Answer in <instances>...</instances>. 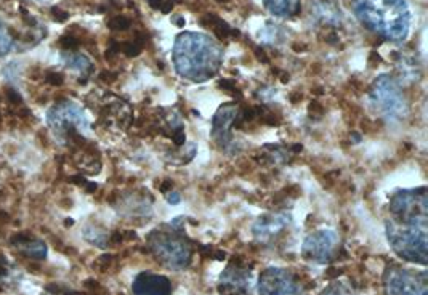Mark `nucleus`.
<instances>
[{"instance_id": "23", "label": "nucleus", "mask_w": 428, "mask_h": 295, "mask_svg": "<svg viewBox=\"0 0 428 295\" xmlns=\"http://www.w3.org/2000/svg\"><path fill=\"white\" fill-rule=\"evenodd\" d=\"M86 287H88L90 291H92L95 295H109V292L104 291V287L100 286V284L95 281V279H87Z\"/></svg>"}, {"instance_id": "32", "label": "nucleus", "mask_w": 428, "mask_h": 295, "mask_svg": "<svg viewBox=\"0 0 428 295\" xmlns=\"http://www.w3.org/2000/svg\"><path fill=\"white\" fill-rule=\"evenodd\" d=\"M171 188H172V182L171 180H166V182L161 184V191H164V193H166L167 189H171Z\"/></svg>"}, {"instance_id": "24", "label": "nucleus", "mask_w": 428, "mask_h": 295, "mask_svg": "<svg viewBox=\"0 0 428 295\" xmlns=\"http://www.w3.org/2000/svg\"><path fill=\"white\" fill-rule=\"evenodd\" d=\"M219 87L221 88V90L231 92V93H235V95L237 93V95H239V97H241V92L237 90V88H236V83L232 82V81H226V79H225V81H220V82H219Z\"/></svg>"}, {"instance_id": "30", "label": "nucleus", "mask_w": 428, "mask_h": 295, "mask_svg": "<svg viewBox=\"0 0 428 295\" xmlns=\"http://www.w3.org/2000/svg\"><path fill=\"white\" fill-rule=\"evenodd\" d=\"M148 3H150V7H151V8L161 10L162 3H164V0H148Z\"/></svg>"}, {"instance_id": "10", "label": "nucleus", "mask_w": 428, "mask_h": 295, "mask_svg": "<svg viewBox=\"0 0 428 295\" xmlns=\"http://www.w3.org/2000/svg\"><path fill=\"white\" fill-rule=\"evenodd\" d=\"M258 289L260 295H300V287L295 279L279 268H268L263 271Z\"/></svg>"}, {"instance_id": "3", "label": "nucleus", "mask_w": 428, "mask_h": 295, "mask_svg": "<svg viewBox=\"0 0 428 295\" xmlns=\"http://www.w3.org/2000/svg\"><path fill=\"white\" fill-rule=\"evenodd\" d=\"M387 234L393 250L401 258L427 265V225L388 221Z\"/></svg>"}, {"instance_id": "8", "label": "nucleus", "mask_w": 428, "mask_h": 295, "mask_svg": "<svg viewBox=\"0 0 428 295\" xmlns=\"http://www.w3.org/2000/svg\"><path fill=\"white\" fill-rule=\"evenodd\" d=\"M385 291L387 295H427L425 275L420 281L401 268H392L385 273Z\"/></svg>"}, {"instance_id": "11", "label": "nucleus", "mask_w": 428, "mask_h": 295, "mask_svg": "<svg viewBox=\"0 0 428 295\" xmlns=\"http://www.w3.org/2000/svg\"><path fill=\"white\" fill-rule=\"evenodd\" d=\"M251 276L241 263H232L220 279L221 295H251Z\"/></svg>"}, {"instance_id": "25", "label": "nucleus", "mask_w": 428, "mask_h": 295, "mask_svg": "<svg viewBox=\"0 0 428 295\" xmlns=\"http://www.w3.org/2000/svg\"><path fill=\"white\" fill-rule=\"evenodd\" d=\"M51 15H54L56 21H61V23H63V21H66L68 18H70V13L65 12V10L58 8V7L51 8Z\"/></svg>"}, {"instance_id": "17", "label": "nucleus", "mask_w": 428, "mask_h": 295, "mask_svg": "<svg viewBox=\"0 0 428 295\" xmlns=\"http://www.w3.org/2000/svg\"><path fill=\"white\" fill-rule=\"evenodd\" d=\"M269 12L276 15H290L294 13L295 0H265Z\"/></svg>"}, {"instance_id": "15", "label": "nucleus", "mask_w": 428, "mask_h": 295, "mask_svg": "<svg viewBox=\"0 0 428 295\" xmlns=\"http://www.w3.org/2000/svg\"><path fill=\"white\" fill-rule=\"evenodd\" d=\"M10 246H12L18 254L26 258H31V260H44L47 257L45 242L28 233L13 234L12 239H10Z\"/></svg>"}, {"instance_id": "5", "label": "nucleus", "mask_w": 428, "mask_h": 295, "mask_svg": "<svg viewBox=\"0 0 428 295\" xmlns=\"http://www.w3.org/2000/svg\"><path fill=\"white\" fill-rule=\"evenodd\" d=\"M171 233L164 230L152 231L148 242H150L151 252L157 260L162 262L164 266L182 270L191 262L193 250L188 244L187 236L183 234V230H177L173 226H171Z\"/></svg>"}, {"instance_id": "20", "label": "nucleus", "mask_w": 428, "mask_h": 295, "mask_svg": "<svg viewBox=\"0 0 428 295\" xmlns=\"http://www.w3.org/2000/svg\"><path fill=\"white\" fill-rule=\"evenodd\" d=\"M58 45L65 50H77L79 45H81V40H79L77 37L68 34V35H63L61 39L58 40Z\"/></svg>"}, {"instance_id": "21", "label": "nucleus", "mask_w": 428, "mask_h": 295, "mask_svg": "<svg viewBox=\"0 0 428 295\" xmlns=\"http://www.w3.org/2000/svg\"><path fill=\"white\" fill-rule=\"evenodd\" d=\"M44 81H45V83H49V86L60 87V86H63V83H65V77H63V74H60V72L49 71L45 74Z\"/></svg>"}, {"instance_id": "34", "label": "nucleus", "mask_w": 428, "mask_h": 295, "mask_svg": "<svg viewBox=\"0 0 428 295\" xmlns=\"http://www.w3.org/2000/svg\"><path fill=\"white\" fill-rule=\"evenodd\" d=\"M281 81H283L284 83H285V82H287V81H289V74H285V72H283V74H281Z\"/></svg>"}, {"instance_id": "31", "label": "nucleus", "mask_w": 428, "mask_h": 295, "mask_svg": "<svg viewBox=\"0 0 428 295\" xmlns=\"http://www.w3.org/2000/svg\"><path fill=\"white\" fill-rule=\"evenodd\" d=\"M255 55L258 56V60L263 61V63H268V58L265 55V51H263L262 49H255Z\"/></svg>"}, {"instance_id": "12", "label": "nucleus", "mask_w": 428, "mask_h": 295, "mask_svg": "<svg viewBox=\"0 0 428 295\" xmlns=\"http://www.w3.org/2000/svg\"><path fill=\"white\" fill-rule=\"evenodd\" d=\"M134 295H172V284L166 276L140 273L132 282Z\"/></svg>"}, {"instance_id": "29", "label": "nucleus", "mask_w": 428, "mask_h": 295, "mask_svg": "<svg viewBox=\"0 0 428 295\" xmlns=\"http://www.w3.org/2000/svg\"><path fill=\"white\" fill-rule=\"evenodd\" d=\"M167 202L168 204H178L180 202V194L178 193H171V194H167Z\"/></svg>"}, {"instance_id": "26", "label": "nucleus", "mask_w": 428, "mask_h": 295, "mask_svg": "<svg viewBox=\"0 0 428 295\" xmlns=\"http://www.w3.org/2000/svg\"><path fill=\"white\" fill-rule=\"evenodd\" d=\"M116 79H118V74H116V72L103 71L102 74H100V81H103V82H106V83H113Z\"/></svg>"}, {"instance_id": "6", "label": "nucleus", "mask_w": 428, "mask_h": 295, "mask_svg": "<svg viewBox=\"0 0 428 295\" xmlns=\"http://www.w3.org/2000/svg\"><path fill=\"white\" fill-rule=\"evenodd\" d=\"M427 188L398 191L392 198L390 210L396 217V221H401V223L427 225Z\"/></svg>"}, {"instance_id": "2", "label": "nucleus", "mask_w": 428, "mask_h": 295, "mask_svg": "<svg viewBox=\"0 0 428 295\" xmlns=\"http://www.w3.org/2000/svg\"><path fill=\"white\" fill-rule=\"evenodd\" d=\"M175 65L183 77L203 82L212 77L220 66V51L204 35L183 34L175 47Z\"/></svg>"}, {"instance_id": "4", "label": "nucleus", "mask_w": 428, "mask_h": 295, "mask_svg": "<svg viewBox=\"0 0 428 295\" xmlns=\"http://www.w3.org/2000/svg\"><path fill=\"white\" fill-rule=\"evenodd\" d=\"M51 130L56 136H60L72 148H77L86 143V134L88 130V124L82 109L72 102H60L47 114Z\"/></svg>"}, {"instance_id": "27", "label": "nucleus", "mask_w": 428, "mask_h": 295, "mask_svg": "<svg viewBox=\"0 0 428 295\" xmlns=\"http://www.w3.org/2000/svg\"><path fill=\"white\" fill-rule=\"evenodd\" d=\"M310 114L313 115V118H315V115H322V114H324V111H322V106H321L318 102H313V103L310 104Z\"/></svg>"}, {"instance_id": "13", "label": "nucleus", "mask_w": 428, "mask_h": 295, "mask_svg": "<svg viewBox=\"0 0 428 295\" xmlns=\"http://www.w3.org/2000/svg\"><path fill=\"white\" fill-rule=\"evenodd\" d=\"M237 114H239V109H237L235 103L223 104V106L219 109V113L215 114L212 124V135L220 146H226L230 143V129L236 124Z\"/></svg>"}, {"instance_id": "19", "label": "nucleus", "mask_w": 428, "mask_h": 295, "mask_svg": "<svg viewBox=\"0 0 428 295\" xmlns=\"http://www.w3.org/2000/svg\"><path fill=\"white\" fill-rule=\"evenodd\" d=\"M130 26H132V21L127 17H114L108 21V28L113 31H127Z\"/></svg>"}, {"instance_id": "16", "label": "nucleus", "mask_w": 428, "mask_h": 295, "mask_svg": "<svg viewBox=\"0 0 428 295\" xmlns=\"http://www.w3.org/2000/svg\"><path fill=\"white\" fill-rule=\"evenodd\" d=\"M205 19H209V21H203V24L212 29L214 33L220 37V39H226V37H230V35H239L237 34L239 31H232L228 24L223 23V19L215 17V15H207Z\"/></svg>"}, {"instance_id": "22", "label": "nucleus", "mask_w": 428, "mask_h": 295, "mask_svg": "<svg viewBox=\"0 0 428 295\" xmlns=\"http://www.w3.org/2000/svg\"><path fill=\"white\" fill-rule=\"evenodd\" d=\"M321 295H350V291L343 284H334V286L327 287Z\"/></svg>"}, {"instance_id": "28", "label": "nucleus", "mask_w": 428, "mask_h": 295, "mask_svg": "<svg viewBox=\"0 0 428 295\" xmlns=\"http://www.w3.org/2000/svg\"><path fill=\"white\" fill-rule=\"evenodd\" d=\"M292 50L295 51V54H302V51L308 50V47H306L305 44H299V42H295V44H292Z\"/></svg>"}, {"instance_id": "18", "label": "nucleus", "mask_w": 428, "mask_h": 295, "mask_svg": "<svg viewBox=\"0 0 428 295\" xmlns=\"http://www.w3.org/2000/svg\"><path fill=\"white\" fill-rule=\"evenodd\" d=\"M84 234H86L87 241H90L92 244L98 246V247H106L108 242H109V236L104 233L103 230L95 228V226H88Z\"/></svg>"}, {"instance_id": "1", "label": "nucleus", "mask_w": 428, "mask_h": 295, "mask_svg": "<svg viewBox=\"0 0 428 295\" xmlns=\"http://www.w3.org/2000/svg\"><path fill=\"white\" fill-rule=\"evenodd\" d=\"M358 18L374 33L392 40L408 35L409 12L404 0H353Z\"/></svg>"}, {"instance_id": "9", "label": "nucleus", "mask_w": 428, "mask_h": 295, "mask_svg": "<svg viewBox=\"0 0 428 295\" xmlns=\"http://www.w3.org/2000/svg\"><path fill=\"white\" fill-rule=\"evenodd\" d=\"M337 246H339V238H337L334 231L319 230L306 238L303 244V255L308 260L326 263L334 257Z\"/></svg>"}, {"instance_id": "33", "label": "nucleus", "mask_w": 428, "mask_h": 295, "mask_svg": "<svg viewBox=\"0 0 428 295\" xmlns=\"http://www.w3.org/2000/svg\"><path fill=\"white\" fill-rule=\"evenodd\" d=\"M290 102L292 103H297V102H300V99H302V95H299V93H292L290 95Z\"/></svg>"}, {"instance_id": "14", "label": "nucleus", "mask_w": 428, "mask_h": 295, "mask_svg": "<svg viewBox=\"0 0 428 295\" xmlns=\"http://www.w3.org/2000/svg\"><path fill=\"white\" fill-rule=\"evenodd\" d=\"M290 223V215L285 212L268 214L258 218L253 225V234L258 241H271L274 236H278L281 231Z\"/></svg>"}, {"instance_id": "7", "label": "nucleus", "mask_w": 428, "mask_h": 295, "mask_svg": "<svg viewBox=\"0 0 428 295\" xmlns=\"http://www.w3.org/2000/svg\"><path fill=\"white\" fill-rule=\"evenodd\" d=\"M372 103L385 118H401L406 113V99L403 93L388 76L379 77L374 82Z\"/></svg>"}]
</instances>
